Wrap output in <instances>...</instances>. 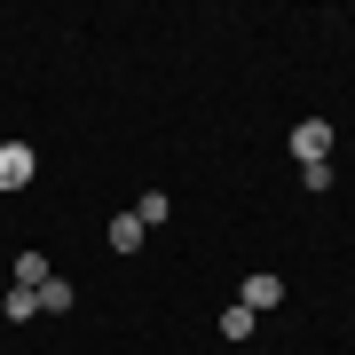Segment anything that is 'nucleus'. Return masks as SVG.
<instances>
[{
    "label": "nucleus",
    "mask_w": 355,
    "mask_h": 355,
    "mask_svg": "<svg viewBox=\"0 0 355 355\" xmlns=\"http://www.w3.org/2000/svg\"><path fill=\"white\" fill-rule=\"evenodd\" d=\"M300 190H308V198H324V190H331V158H324V166H300Z\"/></svg>",
    "instance_id": "obj_10"
},
{
    "label": "nucleus",
    "mask_w": 355,
    "mask_h": 355,
    "mask_svg": "<svg viewBox=\"0 0 355 355\" xmlns=\"http://www.w3.org/2000/svg\"><path fill=\"white\" fill-rule=\"evenodd\" d=\"M32 174H40V150H32V142H0V198L32 190Z\"/></svg>",
    "instance_id": "obj_1"
},
{
    "label": "nucleus",
    "mask_w": 355,
    "mask_h": 355,
    "mask_svg": "<svg viewBox=\"0 0 355 355\" xmlns=\"http://www.w3.org/2000/svg\"><path fill=\"white\" fill-rule=\"evenodd\" d=\"M221 340H253V308L229 300V308H221Z\"/></svg>",
    "instance_id": "obj_8"
},
{
    "label": "nucleus",
    "mask_w": 355,
    "mask_h": 355,
    "mask_svg": "<svg viewBox=\"0 0 355 355\" xmlns=\"http://www.w3.org/2000/svg\"><path fill=\"white\" fill-rule=\"evenodd\" d=\"M48 277H55V268H48V253H40V245H24V253H16V277H8V284H24V292H40Z\"/></svg>",
    "instance_id": "obj_5"
},
{
    "label": "nucleus",
    "mask_w": 355,
    "mask_h": 355,
    "mask_svg": "<svg viewBox=\"0 0 355 355\" xmlns=\"http://www.w3.org/2000/svg\"><path fill=\"white\" fill-rule=\"evenodd\" d=\"M40 316V292H24V284H8V324H32Z\"/></svg>",
    "instance_id": "obj_9"
},
{
    "label": "nucleus",
    "mask_w": 355,
    "mask_h": 355,
    "mask_svg": "<svg viewBox=\"0 0 355 355\" xmlns=\"http://www.w3.org/2000/svg\"><path fill=\"white\" fill-rule=\"evenodd\" d=\"M277 300H284V277H245V292H237V308H253V316H268Z\"/></svg>",
    "instance_id": "obj_3"
},
{
    "label": "nucleus",
    "mask_w": 355,
    "mask_h": 355,
    "mask_svg": "<svg viewBox=\"0 0 355 355\" xmlns=\"http://www.w3.org/2000/svg\"><path fill=\"white\" fill-rule=\"evenodd\" d=\"M103 237H111V253H127V261H135V253H142V237H150V229H142L135 214H111V229H103Z\"/></svg>",
    "instance_id": "obj_4"
},
{
    "label": "nucleus",
    "mask_w": 355,
    "mask_h": 355,
    "mask_svg": "<svg viewBox=\"0 0 355 355\" xmlns=\"http://www.w3.org/2000/svg\"><path fill=\"white\" fill-rule=\"evenodd\" d=\"M71 308H79L71 277H48V284H40V316H71Z\"/></svg>",
    "instance_id": "obj_6"
},
{
    "label": "nucleus",
    "mask_w": 355,
    "mask_h": 355,
    "mask_svg": "<svg viewBox=\"0 0 355 355\" xmlns=\"http://www.w3.org/2000/svg\"><path fill=\"white\" fill-rule=\"evenodd\" d=\"M292 158H300V166H324L331 158V119H300V127H292Z\"/></svg>",
    "instance_id": "obj_2"
},
{
    "label": "nucleus",
    "mask_w": 355,
    "mask_h": 355,
    "mask_svg": "<svg viewBox=\"0 0 355 355\" xmlns=\"http://www.w3.org/2000/svg\"><path fill=\"white\" fill-rule=\"evenodd\" d=\"M135 221H142V229L174 221V198H166V190H142V198H135Z\"/></svg>",
    "instance_id": "obj_7"
}]
</instances>
